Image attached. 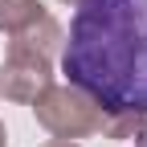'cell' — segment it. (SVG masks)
<instances>
[{"instance_id": "52a82bcc", "label": "cell", "mask_w": 147, "mask_h": 147, "mask_svg": "<svg viewBox=\"0 0 147 147\" xmlns=\"http://www.w3.org/2000/svg\"><path fill=\"white\" fill-rule=\"evenodd\" d=\"M0 147H8V131H4V123H0Z\"/></svg>"}, {"instance_id": "8992f818", "label": "cell", "mask_w": 147, "mask_h": 147, "mask_svg": "<svg viewBox=\"0 0 147 147\" xmlns=\"http://www.w3.org/2000/svg\"><path fill=\"white\" fill-rule=\"evenodd\" d=\"M45 147H82V143H74V139H53V143H45Z\"/></svg>"}, {"instance_id": "7a4b0ae2", "label": "cell", "mask_w": 147, "mask_h": 147, "mask_svg": "<svg viewBox=\"0 0 147 147\" xmlns=\"http://www.w3.org/2000/svg\"><path fill=\"white\" fill-rule=\"evenodd\" d=\"M29 106H33L37 123L53 139H86V135H98L106 127V115L98 110V102L90 94H82L78 86H69V82L65 86H57V82L45 86Z\"/></svg>"}, {"instance_id": "ba28073f", "label": "cell", "mask_w": 147, "mask_h": 147, "mask_svg": "<svg viewBox=\"0 0 147 147\" xmlns=\"http://www.w3.org/2000/svg\"><path fill=\"white\" fill-rule=\"evenodd\" d=\"M61 4H82V0H61Z\"/></svg>"}, {"instance_id": "5b68a950", "label": "cell", "mask_w": 147, "mask_h": 147, "mask_svg": "<svg viewBox=\"0 0 147 147\" xmlns=\"http://www.w3.org/2000/svg\"><path fill=\"white\" fill-rule=\"evenodd\" d=\"M102 131L110 139H131L135 147H147V110L143 115H110Z\"/></svg>"}, {"instance_id": "6da1fadb", "label": "cell", "mask_w": 147, "mask_h": 147, "mask_svg": "<svg viewBox=\"0 0 147 147\" xmlns=\"http://www.w3.org/2000/svg\"><path fill=\"white\" fill-rule=\"evenodd\" d=\"M61 41L69 86L110 115L147 110V0H82Z\"/></svg>"}, {"instance_id": "277c9868", "label": "cell", "mask_w": 147, "mask_h": 147, "mask_svg": "<svg viewBox=\"0 0 147 147\" xmlns=\"http://www.w3.org/2000/svg\"><path fill=\"white\" fill-rule=\"evenodd\" d=\"M45 12L49 8L41 4V0H0V33H4V37H16V33L33 29Z\"/></svg>"}, {"instance_id": "3957f363", "label": "cell", "mask_w": 147, "mask_h": 147, "mask_svg": "<svg viewBox=\"0 0 147 147\" xmlns=\"http://www.w3.org/2000/svg\"><path fill=\"white\" fill-rule=\"evenodd\" d=\"M45 86H53V57H41L33 49H12L0 61V98L8 102H33Z\"/></svg>"}]
</instances>
